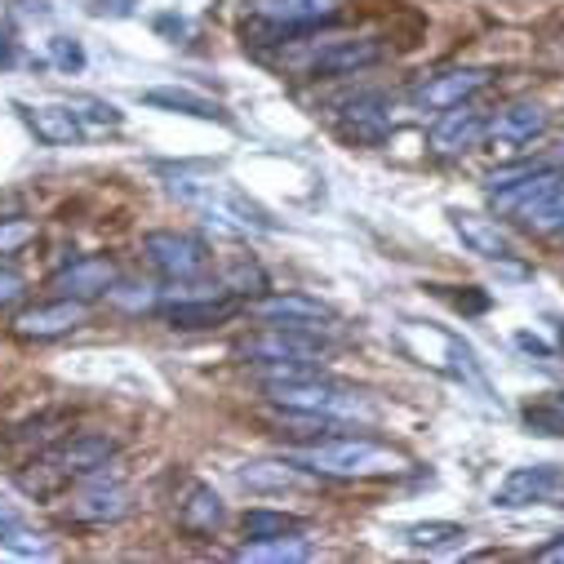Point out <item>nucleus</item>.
Returning a JSON list of instances; mask_svg holds the SVG:
<instances>
[{"label": "nucleus", "instance_id": "obj_8", "mask_svg": "<svg viewBox=\"0 0 564 564\" xmlns=\"http://www.w3.org/2000/svg\"><path fill=\"white\" fill-rule=\"evenodd\" d=\"M143 253L165 280H196V275H209L214 267V253L205 249V240L187 231H148Z\"/></svg>", "mask_w": 564, "mask_h": 564}, {"label": "nucleus", "instance_id": "obj_34", "mask_svg": "<svg viewBox=\"0 0 564 564\" xmlns=\"http://www.w3.org/2000/svg\"><path fill=\"white\" fill-rule=\"evenodd\" d=\"M129 10H133V0H89L94 19H124Z\"/></svg>", "mask_w": 564, "mask_h": 564}, {"label": "nucleus", "instance_id": "obj_16", "mask_svg": "<svg viewBox=\"0 0 564 564\" xmlns=\"http://www.w3.org/2000/svg\"><path fill=\"white\" fill-rule=\"evenodd\" d=\"M120 280V267L111 262V258H76V262H67L63 271H54L50 275V290H54V299H80V303H94V299H107L111 294V285Z\"/></svg>", "mask_w": 564, "mask_h": 564}, {"label": "nucleus", "instance_id": "obj_9", "mask_svg": "<svg viewBox=\"0 0 564 564\" xmlns=\"http://www.w3.org/2000/svg\"><path fill=\"white\" fill-rule=\"evenodd\" d=\"M485 124H489V116L476 107V98L458 102L449 111H436V120L427 129V152L441 161H458L485 143Z\"/></svg>", "mask_w": 564, "mask_h": 564}, {"label": "nucleus", "instance_id": "obj_25", "mask_svg": "<svg viewBox=\"0 0 564 564\" xmlns=\"http://www.w3.org/2000/svg\"><path fill=\"white\" fill-rule=\"evenodd\" d=\"M400 538H404L413 551H441V546L467 538V529L454 524V520H422V524H404Z\"/></svg>", "mask_w": 564, "mask_h": 564}, {"label": "nucleus", "instance_id": "obj_32", "mask_svg": "<svg viewBox=\"0 0 564 564\" xmlns=\"http://www.w3.org/2000/svg\"><path fill=\"white\" fill-rule=\"evenodd\" d=\"M50 58H54L63 72H80V67H85V50H80L76 41H67V36H54V41H50Z\"/></svg>", "mask_w": 564, "mask_h": 564}, {"label": "nucleus", "instance_id": "obj_15", "mask_svg": "<svg viewBox=\"0 0 564 564\" xmlns=\"http://www.w3.org/2000/svg\"><path fill=\"white\" fill-rule=\"evenodd\" d=\"M129 511H133L129 485L102 480V476H94L85 489H76V494L67 498V516H72L76 524H120Z\"/></svg>", "mask_w": 564, "mask_h": 564}, {"label": "nucleus", "instance_id": "obj_4", "mask_svg": "<svg viewBox=\"0 0 564 564\" xmlns=\"http://www.w3.org/2000/svg\"><path fill=\"white\" fill-rule=\"evenodd\" d=\"M236 356H240L245 365H253L258 373H262V369H294V365L321 369L325 356H329V347H325V338L312 334V329L262 325L258 334H249V338L236 343Z\"/></svg>", "mask_w": 564, "mask_h": 564}, {"label": "nucleus", "instance_id": "obj_22", "mask_svg": "<svg viewBox=\"0 0 564 564\" xmlns=\"http://www.w3.org/2000/svg\"><path fill=\"white\" fill-rule=\"evenodd\" d=\"M161 312H165V321H170L174 329H214V325H227V321H236L245 307H240V299L223 294V299L174 303V307H161Z\"/></svg>", "mask_w": 564, "mask_h": 564}, {"label": "nucleus", "instance_id": "obj_20", "mask_svg": "<svg viewBox=\"0 0 564 564\" xmlns=\"http://www.w3.org/2000/svg\"><path fill=\"white\" fill-rule=\"evenodd\" d=\"M174 516H178V529H187L192 538H214V533L227 524V502L218 498V489H214V485L192 480V485L183 489V498H178Z\"/></svg>", "mask_w": 564, "mask_h": 564}, {"label": "nucleus", "instance_id": "obj_35", "mask_svg": "<svg viewBox=\"0 0 564 564\" xmlns=\"http://www.w3.org/2000/svg\"><path fill=\"white\" fill-rule=\"evenodd\" d=\"M533 560H538V564H564V538H555V542L538 546V551H533Z\"/></svg>", "mask_w": 564, "mask_h": 564}, {"label": "nucleus", "instance_id": "obj_26", "mask_svg": "<svg viewBox=\"0 0 564 564\" xmlns=\"http://www.w3.org/2000/svg\"><path fill=\"white\" fill-rule=\"evenodd\" d=\"M240 533H245V538H285V533H303V520L290 516V511L253 507V511L240 516Z\"/></svg>", "mask_w": 564, "mask_h": 564}, {"label": "nucleus", "instance_id": "obj_29", "mask_svg": "<svg viewBox=\"0 0 564 564\" xmlns=\"http://www.w3.org/2000/svg\"><path fill=\"white\" fill-rule=\"evenodd\" d=\"M524 422L538 436H564V400H546V404H529Z\"/></svg>", "mask_w": 564, "mask_h": 564}, {"label": "nucleus", "instance_id": "obj_24", "mask_svg": "<svg viewBox=\"0 0 564 564\" xmlns=\"http://www.w3.org/2000/svg\"><path fill=\"white\" fill-rule=\"evenodd\" d=\"M516 223L524 231H538V236H551V231H564V183L555 192H546L538 205H529L524 214H516Z\"/></svg>", "mask_w": 564, "mask_h": 564}, {"label": "nucleus", "instance_id": "obj_37", "mask_svg": "<svg viewBox=\"0 0 564 564\" xmlns=\"http://www.w3.org/2000/svg\"><path fill=\"white\" fill-rule=\"evenodd\" d=\"M6 520H14V516H10V507H6V498H0V524H6Z\"/></svg>", "mask_w": 564, "mask_h": 564}, {"label": "nucleus", "instance_id": "obj_10", "mask_svg": "<svg viewBox=\"0 0 564 564\" xmlns=\"http://www.w3.org/2000/svg\"><path fill=\"white\" fill-rule=\"evenodd\" d=\"M494 507H564V467L533 463L507 471L494 489Z\"/></svg>", "mask_w": 564, "mask_h": 564}, {"label": "nucleus", "instance_id": "obj_12", "mask_svg": "<svg viewBox=\"0 0 564 564\" xmlns=\"http://www.w3.org/2000/svg\"><path fill=\"white\" fill-rule=\"evenodd\" d=\"M245 312L258 325H285V329H312V334L334 325V312L307 294H258L253 303H245Z\"/></svg>", "mask_w": 564, "mask_h": 564}, {"label": "nucleus", "instance_id": "obj_1", "mask_svg": "<svg viewBox=\"0 0 564 564\" xmlns=\"http://www.w3.org/2000/svg\"><path fill=\"white\" fill-rule=\"evenodd\" d=\"M262 395L280 409H299V413H321L334 422H356L373 417V404L365 391L329 378L325 369H262Z\"/></svg>", "mask_w": 564, "mask_h": 564}, {"label": "nucleus", "instance_id": "obj_3", "mask_svg": "<svg viewBox=\"0 0 564 564\" xmlns=\"http://www.w3.org/2000/svg\"><path fill=\"white\" fill-rule=\"evenodd\" d=\"M165 187H170L174 200H183L187 209H196L205 223H214L227 236H249V231H275L280 227L258 200H249L227 178H196V174L178 170V174L165 178Z\"/></svg>", "mask_w": 564, "mask_h": 564}, {"label": "nucleus", "instance_id": "obj_11", "mask_svg": "<svg viewBox=\"0 0 564 564\" xmlns=\"http://www.w3.org/2000/svg\"><path fill=\"white\" fill-rule=\"evenodd\" d=\"M489 85V72L485 67H445V72H432L422 76L409 94V102L417 111H449L458 102H471L480 89Z\"/></svg>", "mask_w": 564, "mask_h": 564}, {"label": "nucleus", "instance_id": "obj_7", "mask_svg": "<svg viewBox=\"0 0 564 564\" xmlns=\"http://www.w3.org/2000/svg\"><path fill=\"white\" fill-rule=\"evenodd\" d=\"M546 124H551V116H546V107L542 102H507L489 124H485V148L494 152V156H520V152H529L533 143H542L546 138Z\"/></svg>", "mask_w": 564, "mask_h": 564}, {"label": "nucleus", "instance_id": "obj_19", "mask_svg": "<svg viewBox=\"0 0 564 564\" xmlns=\"http://www.w3.org/2000/svg\"><path fill=\"white\" fill-rule=\"evenodd\" d=\"M19 111H23L28 129L41 138L45 148H76L80 138H85V120L76 116L72 102H41V107L19 102Z\"/></svg>", "mask_w": 564, "mask_h": 564}, {"label": "nucleus", "instance_id": "obj_23", "mask_svg": "<svg viewBox=\"0 0 564 564\" xmlns=\"http://www.w3.org/2000/svg\"><path fill=\"white\" fill-rule=\"evenodd\" d=\"M316 546L299 533H285V538H245V546H236V560L240 564H303L312 560Z\"/></svg>", "mask_w": 564, "mask_h": 564}, {"label": "nucleus", "instance_id": "obj_6", "mask_svg": "<svg viewBox=\"0 0 564 564\" xmlns=\"http://www.w3.org/2000/svg\"><path fill=\"white\" fill-rule=\"evenodd\" d=\"M245 10L253 23H262L275 36H299V32H316L343 19L347 0H245Z\"/></svg>", "mask_w": 564, "mask_h": 564}, {"label": "nucleus", "instance_id": "obj_31", "mask_svg": "<svg viewBox=\"0 0 564 564\" xmlns=\"http://www.w3.org/2000/svg\"><path fill=\"white\" fill-rule=\"evenodd\" d=\"M28 240H36V223H28V218H0V253H19Z\"/></svg>", "mask_w": 564, "mask_h": 564}, {"label": "nucleus", "instance_id": "obj_5", "mask_svg": "<svg viewBox=\"0 0 564 564\" xmlns=\"http://www.w3.org/2000/svg\"><path fill=\"white\" fill-rule=\"evenodd\" d=\"M387 58V50H382V41H373V36H356V41H334V36H325L321 45H312L303 58H294V72L303 76V80H334V76H356V72H365V67H373V63H382Z\"/></svg>", "mask_w": 564, "mask_h": 564}, {"label": "nucleus", "instance_id": "obj_13", "mask_svg": "<svg viewBox=\"0 0 564 564\" xmlns=\"http://www.w3.org/2000/svg\"><path fill=\"white\" fill-rule=\"evenodd\" d=\"M85 321H89V303H80V299H50V303L23 307L14 316V334L28 338V343H54V338L76 334Z\"/></svg>", "mask_w": 564, "mask_h": 564}, {"label": "nucleus", "instance_id": "obj_33", "mask_svg": "<svg viewBox=\"0 0 564 564\" xmlns=\"http://www.w3.org/2000/svg\"><path fill=\"white\" fill-rule=\"evenodd\" d=\"M28 294V280L14 271V267H0V307H10Z\"/></svg>", "mask_w": 564, "mask_h": 564}, {"label": "nucleus", "instance_id": "obj_28", "mask_svg": "<svg viewBox=\"0 0 564 564\" xmlns=\"http://www.w3.org/2000/svg\"><path fill=\"white\" fill-rule=\"evenodd\" d=\"M72 107H76L80 120H89L98 129H120L124 124V111L116 102H107V98H72Z\"/></svg>", "mask_w": 564, "mask_h": 564}, {"label": "nucleus", "instance_id": "obj_30", "mask_svg": "<svg viewBox=\"0 0 564 564\" xmlns=\"http://www.w3.org/2000/svg\"><path fill=\"white\" fill-rule=\"evenodd\" d=\"M0 542H6L10 551H19V555H54L50 542H41V533H32V529H23L14 520L0 524Z\"/></svg>", "mask_w": 564, "mask_h": 564}, {"label": "nucleus", "instance_id": "obj_17", "mask_svg": "<svg viewBox=\"0 0 564 564\" xmlns=\"http://www.w3.org/2000/svg\"><path fill=\"white\" fill-rule=\"evenodd\" d=\"M449 227L458 231V240L476 258H485V262H516V240L502 231L498 218L476 214V209H449Z\"/></svg>", "mask_w": 564, "mask_h": 564}, {"label": "nucleus", "instance_id": "obj_18", "mask_svg": "<svg viewBox=\"0 0 564 564\" xmlns=\"http://www.w3.org/2000/svg\"><path fill=\"white\" fill-rule=\"evenodd\" d=\"M338 133L347 143H360V148H378L382 138L391 133V107L387 98L378 94H356L338 107Z\"/></svg>", "mask_w": 564, "mask_h": 564}, {"label": "nucleus", "instance_id": "obj_14", "mask_svg": "<svg viewBox=\"0 0 564 564\" xmlns=\"http://www.w3.org/2000/svg\"><path fill=\"white\" fill-rule=\"evenodd\" d=\"M316 480H325V476H316L312 467L294 463L290 454L236 467V485L249 489V494H303V489H316Z\"/></svg>", "mask_w": 564, "mask_h": 564}, {"label": "nucleus", "instance_id": "obj_36", "mask_svg": "<svg viewBox=\"0 0 564 564\" xmlns=\"http://www.w3.org/2000/svg\"><path fill=\"white\" fill-rule=\"evenodd\" d=\"M14 63H19V45H14V36L0 32V67H14Z\"/></svg>", "mask_w": 564, "mask_h": 564}, {"label": "nucleus", "instance_id": "obj_38", "mask_svg": "<svg viewBox=\"0 0 564 564\" xmlns=\"http://www.w3.org/2000/svg\"><path fill=\"white\" fill-rule=\"evenodd\" d=\"M560 400H564V395H560Z\"/></svg>", "mask_w": 564, "mask_h": 564}, {"label": "nucleus", "instance_id": "obj_21", "mask_svg": "<svg viewBox=\"0 0 564 564\" xmlns=\"http://www.w3.org/2000/svg\"><path fill=\"white\" fill-rule=\"evenodd\" d=\"M148 107L156 111H174V116H196V120H218V124H231L227 107L218 98H205L196 89H178V85H156V89H143L138 94Z\"/></svg>", "mask_w": 564, "mask_h": 564}, {"label": "nucleus", "instance_id": "obj_27", "mask_svg": "<svg viewBox=\"0 0 564 564\" xmlns=\"http://www.w3.org/2000/svg\"><path fill=\"white\" fill-rule=\"evenodd\" d=\"M116 307L124 312H143V307H161V290L156 285H124V280H116L111 294H107Z\"/></svg>", "mask_w": 564, "mask_h": 564}, {"label": "nucleus", "instance_id": "obj_39", "mask_svg": "<svg viewBox=\"0 0 564 564\" xmlns=\"http://www.w3.org/2000/svg\"><path fill=\"white\" fill-rule=\"evenodd\" d=\"M560 236H564V231H560Z\"/></svg>", "mask_w": 564, "mask_h": 564}, {"label": "nucleus", "instance_id": "obj_2", "mask_svg": "<svg viewBox=\"0 0 564 564\" xmlns=\"http://www.w3.org/2000/svg\"><path fill=\"white\" fill-rule=\"evenodd\" d=\"M294 463L312 467L325 480H382V476H404L409 458L391 445L365 441V436H321L307 445L285 449Z\"/></svg>", "mask_w": 564, "mask_h": 564}]
</instances>
